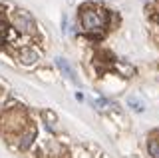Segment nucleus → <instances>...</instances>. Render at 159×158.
<instances>
[{"instance_id": "nucleus-1", "label": "nucleus", "mask_w": 159, "mask_h": 158, "mask_svg": "<svg viewBox=\"0 0 159 158\" xmlns=\"http://www.w3.org/2000/svg\"><path fill=\"white\" fill-rule=\"evenodd\" d=\"M80 22L86 32L102 30L107 24V10H103L102 6H96V4H84L80 10Z\"/></svg>"}, {"instance_id": "nucleus-2", "label": "nucleus", "mask_w": 159, "mask_h": 158, "mask_svg": "<svg viewBox=\"0 0 159 158\" xmlns=\"http://www.w3.org/2000/svg\"><path fill=\"white\" fill-rule=\"evenodd\" d=\"M14 26L22 34H34V30H36V24H34L32 16L28 12H22V10L16 12V16H14Z\"/></svg>"}, {"instance_id": "nucleus-3", "label": "nucleus", "mask_w": 159, "mask_h": 158, "mask_svg": "<svg viewBox=\"0 0 159 158\" xmlns=\"http://www.w3.org/2000/svg\"><path fill=\"white\" fill-rule=\"evenodd\" d=\"M56 66L60 68V70H62V74L66 78H70V80L72 82H78V78H76V74H74V68L70 66V64L64 60V58H56Z\"/></svg>"}, {"instance_id": "nucleus-4", "label": "nucleus", "mask_w": 159, "mask_h": 158, "mask_svg": "<svg viewBox=\"0 0 159 158\" xmlns=\"http://www.w3.org/2000/svg\"><path fill=\"white\" fill-rule=\"evenodd\" d=\"M127 106L131 108V110H135V112H145V102H143L139 96H135V94L127 96Z\"/></svg>"}, {"instance_id": "nucleus-5", "label": "nucleus", "mask_w": 159, "mask_h": 158, "mask_svg": "<svg viewBox=\"0 0 159 158\" xmlns=\"http://www.w3.org/2000/svg\"><path fill=\"white\" fill-rule=\"evenodd\" d=\"M38 60V52L36 50H30V48H24L20 52V62L22 64H34Z\"/></svg>"}, {"instance_id": "nucleus-6", "label": "nucleus", "mask_w": 159, "mask_h": 158, "mask_svg": "<svg viewBox=\"0 0 159 158\" xmlns=\"http://www.w3.org/2000/svg\"><path fill=\"white\" fill-rule=\"evenodd\" d=\"M42 118H44V122H46V126L50 128V130H54V126H56V114H54L52 110H42Z\"/></svg>"}, {"instance_id": "nucleus-7", "label": "nucleus", "mask_w": 159, "mask_h": 158, "mask_svg": "<svg viewBox=\"0 0 159 158\" xmlns=\"http://www.w3.org/2000/svg\"><path fill=\"white\" fill-rule=\"evenodd\" d=\"M34 136H36V132H34V130H30V132H26V134H22V140H20V148H22V150H26V148L32 144Z\"/></svg>"}, {"instance_id": "nucleus-8", "label": "nucleus", "mask_w": 159, "mask_h": 158, "mask_svg": "<svg viewBox=\"0 0 159 158\" xmlns=\"http://www.w3.org/2000/svg\"><path fill=\"white\" fill-rule=\"evenodd\" d=\"M147 150H149V154H151V158H159V142L155 138L147 142Z\"/></svg>"}, {"instance_id": "nucleus-9", "label": "nucleus", "mask_w": 159, "mask_h": 158, "mask_svg": "<svg viewBox=\"0 0 159 158\" xmlns=\"http://www.w3.org/2000/svg\"><path fill=\"white\" fill-rule=\"evenodd\" d=\"M93 104H96L98 110H103V108H106V104H107V100H103V98H98V100H93Z\"/></svg>"}]
</instances>
